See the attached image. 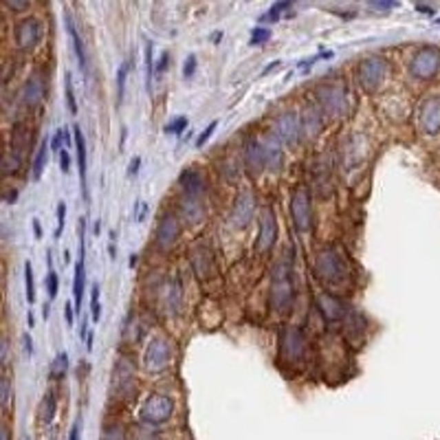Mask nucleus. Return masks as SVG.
Here are the masks:
<instances>
[{
  "label": "nucleus",
  "instance_id": "nucleus-1",
  "mask_svg": "<svg viewBox=\"0 0 440 440\" xmlns=\"http://www.w3.org/2000/svg\"><path fill=\"white\" fill-rule=\"evenodd\" d=\"M271 308L280 315H289L295 304V284H293V251L280 258L271 271V291H269Z\"/></svg>",
  "mask_w": 440,
  "mask_h": 440
},
{
  "label": "nucleus",
  "instance_id": "nucleus-2",
  "mask_svg": "<svg viewBox=\"0 0 440 440\" xmlns=\"http://www.w3.org/2000/svg\"><path fill=\"white\" fill-rule=\"evenodd\" d=\"M315 273L328 284H344L348 277V266L342 253L335 247H324V249L315 255Z\"/></svg>",
  "mask_w": 440,
  "mask_h": 440
},
{
  "label": "nucleus",
  "instance_id": "nucleus-3",
  "mask_svg": "<svg viewBox=\"0 0 440 440\" xmlns=\"http://www.w3.org/2000/svg\"><path fill=\"white\" fill-rule=\"evenodd\" d=\"M291 218L295 229L300 233H308L313 229V198H311V189L306 185H297L291 194Z\"/></svg>",
  "mask_w": 440,
  "mask_h": 440
},
{
  "label": "nucleus",
  "instance_id": "nucleus-4",
  "mask_svg": "<svg viewBox=\"0 0 440 440\" xmlns=\"http://www.w3.org/2000/svg\"><path fill=\"white\" fill-rule=\"evenodd\" d=\"M172 412H174V403L170 397H165V394H152V397H148L143 403V408L139 412V421L143 425L156 427L165 421H170Z\"/></svg>",
  "mask_w": 440,
  "mask_h": 440
},
{
  "label": "nucleus",
  "instance_id": "nucleus-5",
  "mask_svg": "<svg viewBox=\"0 0 440 440\" xmlns=\"http://www.w3.org/2000/svg\"><path fill=\"white\" fill-rule=\"evenodd\" d=\"M388 75V62L379 58V55H372V58H366L364 62H361L357 66V80H359V86L368 90V93H372V90H377L383 80H386Z\"/></svg>",
  "mask_w": 440,
  "mask_h": 440
},
{
  "label": "nucleus",
  "instance_id": "nucleus-6",
  "mask_svg": "<svg viewBox=\"0 0 440 440\" xmlns=\"http://www.w3.org/2000/svg\"><path fill=\"white\" fill-rule=\"evenodd\" d=\"M315 97H317L319 110H324L326 115L331 117H342L348 110V97L346 88L335 86V84H324L315 90Z\"/></svg>",
  "mask_w": 440,
  "mask_h": 440
},
{
  "label": "nucleus",
  "instance_id": "nucleus-7",
  "mask_svg": "<svg viewBox=\"0 0 440 440\" xmlns=\"http://www.w3.org/2000/svg\"><path fill=\"white\" fill-rule=\"evenodd\" d=\"M273 137L282 143H297L304 137L302 115L297 110H284L273 119Z\"/></svg>",
  "mask_w": 440,
  "mask_h": 440
},
{
  "label": "nucleus",
  "instance_id": "nucleus-8",
  "mask_svg": "<svg viewBox=\"0 0 440 440\" xmlns=\"http://www.w3.org/2000/svg\"><path fill=\"white\" fill-rule=\"evenodd\" d=\"M440 71V51L434 47H425L414 53L410 60V73L416 80H432V77Z\"/></svg>",
  "mask_w": 440,
  "mask_h": 440
},
{
  "label": "nucleus",
  "instance_id": "nucleus-9",
  "mask_svg": "<svg viewBox=\"0 0 440 440\" xmlns=\"http://www.w3.org/2000/svg\"><path fill=\"white\" fill-rule=\"evenodd\" d=\"M14 40L18 44V49L22 51L33 49L42 40V22L33 16L22 18L14 29Z\"/></svg>",
  "mask_w": 440,
  "mask_h": 440
},
{
  "label": "nucleus",
  "instance_id": "nucleus-10",
  "mask_svg": "<svg viewBox=\"0 0 440 440\" xmlns=\"http://www.w3.org/2000/svg\"><path fill=\"white\" fill-rule=\"evenodd\" d=\"M280 353L286 361H297L304 359V353H306V342H304V335L300 328H284L280 337Z\"/></svg>",
  "mask_w": 440,
  "mask_h": 440
},
{
  "label": "nucleus",
  "instance_id": "nucleus-11",
  "mask_svg": "<svg viewBox=\"0 0 440 440\" xmlns=\"http://www.w3.org/2000/svg\"><path fill=\"white\" fill-rule=\"evenodd\" d=\"M112 392L121 399H130L134 392V364L130 359H119L112 375Z\"/></svg>",
  "mask_w": 440,
  "mask_h": 440
},
{
  "label": "nucleus",
  "instance_id": "nucleus-12",
  "mask_svg": "<svg viewBox=\"0 0 440 440\" xmlns=\"http://www.w3.org/2000/svg\"><path fill=\"white\" fill-rule=\"evenodd\" d=\"M253 211H255V198H253V191L251 189H242L238 196H235L233 205H231V222L233 227H247V224L251 222L253 218Z\"/></svg>",
  "mask_w": 440,
  "mask_h": 440
},
{
  "label": "nucleus",
  "instance_id": "nucleus-13",
  "mask_svg": "<svg viewBox=\"0 0 440 440\" xmlns=\"http://www.w3.org/2000/svg\"><path fill=\"white\" fill-rule=\"evenodd\" d=\"M170 344H167L163 337H154V339L148 344L145 348V357H143V364L148 368V372H161L167 361H170Z\"/></svg>",
  "mask_w": 440,
  "mask_h": 440
},
{
  "label": "nucleus",
  "instance_id": "nucleus-14",
  "mask_svg": "<svg viewBox=\"0 0 440 440\" xmlns=\"http://www.w3.org/2000/svg\"><path fill=\"white\" fill-rule=\"evenodd\" d=\"M277 240V218L271 207H266L260 213V231H258V240H255V249L258 253L269 251L271 247Z\"/></svg>",
  "mask_w": 440,
  "mask_h": 440
},
{
  "label": "nucleus",
  "instance_id": "nucleus-15",
  "mask_svg": "<svg viewBox=\"0 0 440 440\" xmlns=\"http://www.w3.org/2000/svg\"><path fill=\"white\" fill-rule=\"evenodd\" d=\"M44 97H47V77L40 71L31 73L25 86H22V104L27 108H38Z\"/></svg>",
  "mask_w": 440,
  "mask_h": 440
},
{
  "label": "nucleus",
  "instance_id": "nucleus-16",
  "mask_svg": "<svg viewBox=\"0 0 440 440\" xmlns=\"http://www.w3.org/2000/svg\"><path fill=\"white\" fill-rule=\"evenodd\" d=\"M419 123L425 134H438L440 132V97H427L421 104Z\"/></svg>",
  "mask_w": 440,
  "mask_h": 440
},
{
  "label": "nucleus",
  "instance_id": "nucleus-17",
  "mask_svg": "<svg viewBox=\"0 0 440 440\" xmlns=\"http://www.w3.org/2000/svg\"><path fill=\"white\" fill-rule=\"evenodd\" d=\"M311 178L315 183V191L322 196V198H328L335 189V180L331 174V165L324 161V156H315V163H313V170H311Z\"/></svg>",
  "mask_w": 440,
  "mask_h": 440
},
{
  "label": "nucleus",
  "instance_id": "nucleus-18",
  "mask_svg": "<svg viewBox=\"0 0 440 440\" xmlns=\"http://www.w3.org/2000/svg\"><path fill=\"white\" fill-rule=\"evenodd\" d=\"M178 233H180V222L176 218V213L165 211L159 220V229H156V244H159V249H170L176 242Z\"/></svg>",
  "mask_w": 440,
  "mask_h": 440
},
{
  "label": "nucleus",
  "instance_id": "nucleus-19",
  "mask_svg": "<svg viewBox=\"0 0 440 440\" xmlns=\"http://www.w3.org/2000/svg\"><path fill=\"white\" fill-rule=\"evenodd\" d=\"M317 308L326 322H344L348 317V306L331 293H319L317 295Z\"/></svg>",
  "mask_w": 440,
  "mask_h": 440
},
{
  "label": "nucleus",
  "instance_id": "nucleus-20",
  "mask_svg": "<svg viewBox=\"0 0 440 440\" xmlns=\"http://www.w3.org/2000/svg\"><path fill=\"white\" fill-rule=\"evenodd\" d=\"M178 185L183 189V196L198 198V200H202V194L207 191V183L198 170H185L178 178Z\"/></svg>",
  "mask_w": 440,
  "mask_h": 440
},
{
  "label": "nucleus",
  "instance_id": "nucleus-21",
  "mask_svg": "<svg viewBox=\"0 0 440 440\" xmlns=\"http://www.w3.org/2000/svg\"><path fill=\"white\" fill-rule=\"evenodd\" d=\"M264 150V167L271 172H277L284 165V152H282V141H277L273 134H266L260 139Z\"/></svg>",
  "mask_w": 440,
  "mask_h": 440
},
{
  "label": "nucleus",
  "instance_id": "nucleus-22",
  "mask_svg": "<svg viewBox=\"0 0 440 440\" xmlns=\"http://www.w3.org/2000/svg\"><path fill=\"white\" fill-rule=\"evenodd\" d=\"M244 163L251 172H262L264 167V150H262V141L249 137L244 143Z\"/></svg>",
  "mask_w": 440,
  "mask_h": 440
},
{
  "label": "nucleus",
  "instance_id": "nucleus-23",
  "mask_svg": "<svg viewBox=\"0 0 440 440\" xmlns=\"http://www.w3.org/2000/svg\"><path fill=\"white\" fill-rule=\"evenodd\" d=\"M64 22H66V31H69L71 42H73V51H75L77 64H80V71L86 75V53H84V42H82V38H80V31H77L75 20H73V14H71L69 9H64Z\"/></svg>",
  "mask_w": 440,
  "mask_h": 440
},
{
  "label": "nucleus",
  "instance_id": "nucleus-24",
  "mask_svg": "<svg viewBox=\"0 0 440 440\" xmlns=\"http://www.w3.org/2000/svg\"><path fill=\"white\" fill-rule=\"evenodd\" d=\"M302 130L306 139H315L322 132V110L317 106H308L302 112Z\"/></svg>",
  "mask_w": 440,
  "mask_h": 440
},
{
  "label": "nucleus",
  "instance_id": "nucleus-25",
  "mask_svg": "<svg viewBox=\"0 0 440 440\" xmlns=\"http://www.w3.org/2000/svg\"><path fill=\"white\" fill-rule=\"evenodd\" d=\"M189 260H191V269L196 271L198 277L209 275L211 264H213V258H211V253L205 249V247H202V244L194 247V249H191V253H189Z\"/></svg>",
  "mask_w": 440,
  "mask_h": 440
},
{
  "label": "nucleus",
  "instance_id": "nucleus-26",
  "mask_svg": "<svg viewBox=\"0 0 440 440\" xmlns=\"http://www.w3.org/2000/svg\"><path fill=\"white\" fill-rule=\"evenodd\" d=\"M75 148H77V167H80V185L84 200H88V189H86V141L82 130L75 126Z\"/></svg>",
  "mask_w": 440,
  "mask_h": 440
},
{
  "label": "nucleus",
  "instance_id": "nucleus-27",
  "mask_svg": "<svg viewBox=\"0 0 440 440\" xmlns=\"http://www.w3.org/2000/svg\"><path fill=\"white\" fill-rule=\"evenodd\" d=\"M180 211H183L187 222H198L202 218V202L198 198L183 196L180 198Z\"/></svg>",
  "mask_w": 440,
  "mask_h": 440
},
{
  "label": "nucleus",
  "instance_id": "nucleus-28",
  "mask_svg": "<svg viewBox=\"0 0 440 440\" xmlns=\"http://www.w3.org/2000/svg\"><path fill=\"white\" fill-rule=\"evenodd\" d=\"M47 150H49V139H42L40 145H38L36 159H33V170H31V178L33 180H40L42 178L44 165H47Z\"/></svg>",
  "mask_w": 440,
  "mask_h": 440
},
{
  "label": "nucleus",
  "instance_id": "nucleus-29",
  "mask_svg": "<svg viewBox=\"0 0 440 440\" xmlns=\"http://www.w3.org/2000/svg\"><path fill=\"white\" fill-rule=\"evenodd\" d=\"M22 156H25V154L14 152V150H7L5 161H3V172H5L7 176L16 174V172L20 170V165H22Z\"/></svg>",
  "mask_w": 440,
  "mask_h": 440
},
{
  "label": "nucleus",
  "instance_id": "nucleus-30",
  "mask_svg": "<svg viewBox=\"0 0 440 440\" xmlns=\"http://www.w3.org/2000/svg\"><path fill=\"white\" fill-rule=\"evenodd\" d=\"M152 53L154 44L150 40H145V84H148V93L152 95V77H154V66H152Z\"/></svg>",
  "mask_w": 440,
  "mask_h": 440
},
{
  "label": "nucleus",
  "instance_id": "nucleus-31",
  "mask_svg": "<svg viewBox=\"0 0 440 440\" xmlns=\"http://www.w3.org/2000/svg\"><path fill=\"white\" fill-rule=\"evenodd\" d=\"M53 416H55V397L53 392H49L47 397L42 401V410H40V419L44 425H51L53 423Z\"/></svg>",
  "mask_w": 440,
  "mask_h": 440
},
{
  "label": "nucleus",
  "instance_id": "nucleus-32",
  "mask_svg": "<svg viewBox=\"0 0 440 440\" xmlns=\"http://www.w3.org/2000/svg\"><path fill=\"white\" fill-rule=\"evenodd\" d=\"M66 372H69V357H66V353H60L51 364V377L53 379H62Z\"/></svg>",
  "mask_w": 440,
  "mask_h": 440
},
{
  "label": "nucleus",
  "instance_id": "nucleus-33",
  "mask_svg": "<svg viewBox=\"0 0 440 440\" xmlns=\"http://www.w3.org/2000/svg\"><path fill=\"white\" fill-rule=\"evenodd\" d=\"M128 69H130V62H121L119 71H117V101H119V104H121V99H123V93H126Z\"/></svg>",
  "mask_w": 440,
  "mask_h": 440
},
{
  "label": "nucleus",
  "instance_id": "nucleus-34",
  "mask_svg": "<svg viewBox=\"0 0 440 440\" xmlns=\"http://www.w3.org/2000/svg\"><path fill=\"white\" fill-rule=\"evenodd\" d=\"M90 317L93 322L101 319V304H99V284L90 286Z\"/></svg>",
  "mask_w": 440,
  "mask_h": 440
},
{
  "label": "nucleus",
  "instance_id": "nucleus-35",
  "mask_svg": "<svg viewBox=\"0 0 440 440\" xmlns=\"http://www.w3.org/2000/svg\"><path fill=\"white\" fill-rule=\"evenodd\" d=\"M289 7H291V3H275V5L271 7V9L266 11V14L260 18V22H264V20H266V22H275V20H280V16L284 14V11H286Z\"/></svg>",
  "mask_w": 440,
  "mask_h": 440
},
{
  "label": "nucleus",
  "instance_id": "nucleus-36",
  "mask_svg": "<svg viewBox=\"0 0 440 440\" xmlns=\"http://www.w3.org/2000/svg\"><path fill=\"white\" fill-rule=\"evenodd\" d=\"M58 291H60L58 273H55L53 269H49V273H47V293H49V300H51V302H53L55 297H58Z\"/></svg>",
  "mask_w": 440,
  "mask_h": 440
},
{
  "label": "nucleus",
  "instance_id": "nucleus-37",
  "mask_svg": "<svg viewBox=\"0 0 440 440\" xmlns=\"http://www.w3.org/2000/svg\"><path fill=\"white\" fill-rule=\"evenodd\" d=\"M64 82H66V104H69L71 115H75V112H77V101H75V90H73V80H71V73H66Z\"/></svg>",
  "mask_w": 440,
  "mask_h": 440
},
{
  "label": "nucleus",
  "instance_id": "nucleus-38",
  "mask_svg": "<svg viewBox=\"0 0 440 440\" xmlns=\"http://www.w3.org/2000/svg\"><path fill=\"white\" fill-rule=\"evenodd\" d=\"M25 282H27V302H36V289H33V269L31 262H25Z\"/></svg>",
  "mask_w": 440,
  "mask_h": 440
},
{
  "label": "nucleus",
  "instance_id": "nucleus-39",
  "mask_svg": "<svg viewBox=\"0 0 440 440\" xmlns=\"http://www.w3.org/2000/svg\"><path fill=\"white\" fill-rule=\"evenodd\" d=\"M185 128H187V117L180 115V117H176V119H172L170 123H167L165 132H167V134H180Z\"/></svg>",
  "mask_w": 440,
  "mask_h": 440
},
{
  "label": "nucleus",
  "instance_id": "nucleus-40",
  "mask_svg": "<svg viewBox=\"0 0 440 440\" xmlns=\"http://www.w3.org/2000/svg\"><path fill=\"white\" fill-rule=\"evenodd\" d=\"M101 440H126V432L121 430L119 425H110L101 434Z\"/></svg>",
  "mask_w": 440,
  "mask_h": 440
},
{
  "label": "nucleus",
  "instance_id": "nucleus-41",
  "mask_svg": "<svg viewBox=\"0 0 440 440\" xmlns=\"http://www.w3.org/2000/svg\"><path fill=\"white\" fill-rule=\"evenodd\" d=\"M269 38H271V29H266V27H255L251 31V44H262Z\"/></svg>",
  "mask_w": 440,
  "mask_h": 440
},
{
  "label": "nucleus",
  "instance_id": "nucleus-42",
  "mask_svg": "<svg viewBox=\"0 0 440 440\" xmlns=\"http://www.w3.org/2000/svg\"><path fill=\"white\" fill-rule=\"evenodd\" d=\"M216 128H218V121H211L209 126L198 134V139H196V148H202V145L207 143V139L211 137V134L216 132Z\"/></svg>",
  "mask_w": 440,
  "mask_h": 440
},
{
  "label": "nucleus",
  "instance_id": "nucleus-43",
  "mask_svg": "<svg viewBox=\"0 0 440 440\" xmlns=\"http://www.w3.org/2000/svg\"><path fill=\"white\" fill-rule=\"evenodd\" d=\"M64 218H66V202L60 200L58 202V229H55V238H62V231H64Z\"/></svg>",
  "mask_w": 440,
  "mask_h": 440
},
{
  "label": "nucleus",
  "instance_id": "nucleus-44",
  "mask_svg": "<svg viewBox=\"0 0 440 440\" xmlns=\"http://www.w3.org/2000/svg\"><path fill=\"white\" fill-rule=\"evenodd\" d=\"M0 390H3V405L9 408V397H11V381H9V372L5 370L3 375V383H0Z\"/></svg>",
  "mask_w": 440,
  "mask_h": 440
},
{
  "label": "nucleus",
  "instance_id": "nucleus-45",
  "mask_svg": "<svg viewBox=\"0 0 440 440\" xmlns=\"http://www.w3.org/2000/svg\"><path fill=\"white\" fill-rule=\"evenodd\" d=\"M196 71V55H187L185 58V64H183V77L187 80V77H191V73Z\"/></svg>",
  "mask_w": 440,
  "mask_h": 440
},
{
  "label": "nucleus",
  "instance_id": "nucleus-46",
  "mask_svg": "<svg viewBox=\"0 0 440 440\" xmlns=\"http://www.w3.org/2000/svg\"><path fill=\"white\" fill-rule=\"evenodd\" d=\"M62 143H66V141H64V130L60 128L58 132L53 134V141H51L53 152H62Z\"/></svg>",
  "mask_w": 440,
  "mask_h": 440
},
{
  "label": "nucleus",
  "instance_id": "nucleus-47",
  "mask_svg": "<svg viewBox=\"0 0 440 440\" xmlns=\"http://www.w3.org/2000/svg\"><path fill=\"white\" fill-rule=\"evenodd\" d=\"M60 167H62V172H69L71 170V154L62 150L60 152Z\"/></svg>",
  "mask_w": 440,
  "mask_h": 440
},
{
  "label": "nucleus",
  "instance_id": "nucleus-48",
  "mask_svg": "<svg viewBox=\"0 0 440 440\" xmlns=\"http://www.w3.org/2000/svg\"><path fill=\"white\" fill-rule=\"evenodd\" d=\"M64 315H66V326H73L75 324V311L71 306V302L64 304Z\"/></svg>",
  "mask_w": 440,
  "mask_h": 440
},
{
  "label": "nucleus",
  "instance_id": "nucleus-49",
  "mask_svg": "<svg viewBox=\"0 0 440 440\" xmlns=\"http://www.w3.org/2000/svg\"><path fill=\"white\" fill-rule=\"evenodd\" d=\"M5 7L11 9V11H25V9H29V3H25V0H22V3H14V0H5Z\"/></svg>",
  "mask_w": 440,
  "mask_h": 440
},
{
  "label": "nucleus",
  "instance_id": "nucleus-50",
  "mask_svg": "<svg viewBox=\"0 0 440 440\" xmlns=\"http://www.w3.org/2000/svg\"><path fill=\"white\" fill-rule=\"evenodd\" d=\"M167 60H170V55L167 53H161V60H159V64H156V75H163L165 73V66H167Z\"/></svg>",
  "mask_w": 440,
  "mask_h": 440
},
{
  "label": "nucleus",
  "instance_id": "nucleus-51",
  "mask_svg": "<svg viewBox=\"0 0 440 440\" xmlns=\"http://www.w3.org/2000/svg\"><path fill=\"white\" fill-rule=\"evenodd\" d=\"M22 344H25V350H27V355L31 357V355H33V342H31V335H29V333L22 335Z\"/></svg>",
  "mask_w": 440,
  "mask_h": 440
},
{
  "label": "nucleus",
  "instance_id": "nucleus-52",
  "mask_svg": "<svg viewBox=\"0 0 440 440\" xmlns=\"http://www.w3.org/2000/svg\"><path fill=\"white\" fill-rule=\"evenodd\" d=\"M139 165H141V159H139V156H134V159H132V163H130V167H128V174H130V176H134V174H137Z\"/></svg>",
  "mask_w": 440,
  "mask_h": 440
},
{
  "label": "nucleus",
  "instance_id": "nucleus-53",
  "mask_svg": "<svg viewBox=\"0 0 440 440\" xmlns=\"http://www.w3.org/2000/svg\"><path fill=\"white\" fill-rule=\"evenodd\" d=\"M31 227H33V235H36V240H40V238H42V227H40V220H38V218H33Z\"/></svg>",
  "mask_w": 440,
  "mask_h": 440
},
{
  "label": "nucleus",
  "instance_id": "nucleus-54",
  "mask_svg": "<svg viewBox=\"0 0 440 440\" xmlns=\"http://www.w3.org/2000/svg\"><path fill=\"white\" fill-rule=\"evenodd\" d=\"M80 421H77L75 425H73V430H71V436H69V440H80Z\"/></svg>",
  "mask_w": 440,
  "mask_h": 440
},
{
  "label": "nucleus",
  "instance_id": "nucleus-55",
  "mask_svg": "<svg viewBox=\"0 0 440 440\" xmlns=\"http://www.w3.org/2000/svg\"><path fill=\"white\" fill-rule=\"evenodd\" d=\"M372 9H392V7H397L394 3H370Z\"/></svg>",
  "mask_w": 440,
  "mask_h": 440
},
{
  "label": "nucleus",
  "instance_id": "nucleus-56",
  "mask_svg": "<svg viewBox=\"0 0 440 440\" xmlns=\"http://www.w3.org/2000/svg\"><path fill=\"white\" fill-rule=\"evenodd\" d=\"M16 198H18V189H11L9 196H7V202H14Z\"/></svg>",
  "mask_w": 440,
  "mask_h": 440
},
{
  "label": "nucleus",
  "instance_id": "nucleus-57",
  "mask_svg": "<svg viewBox=\"0 0 440 440\" xmlns=\"http://www.w3.org/2000/svg\"><path fill=\"white\" fill-rule=\"evenodd\" d=\"M145 209H148V205H145V202H143V205H141V211H139V220H143V218H145Z\"/></svg>",
  "mask_w": 440,
  "mask_h": 440
},
{
  "label": "nucleus",
  "instance_id": "nucleus-58",
  "mask_svg": "<svg viewBox=\"0 0 440 440\" xmlns=\"http://www.w3.org/2000/svg\"><path fill=\"white\" fill-rule=\"evenodd\" d=\"M3 440H11V438H9V427H7V425H3Z\"/></svg>",
  "mask_w": 440,
  "mask_h": 440
},
{
  "label": "nucleus",
  "instance_id": "nucleus-59",
  "mask_svg": "<svg viewBox=\"0 0 440 440\" xmlns=\"http://www.w3.org/2000/svg\"><path fill=\"white\" fill-rule=\"evenodd\" d=\"M27 317H29V319H27V322H29V326H33V324H36V319H33V315H31V313L27 315Z\"/></svg>",
  "mask_w": 440,
  "mask_h": 440
}]
</instances>
